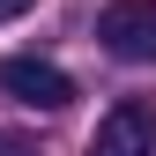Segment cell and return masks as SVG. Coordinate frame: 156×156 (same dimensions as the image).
Here are the masks:
<instances>
[{"mask_svg": "<svg viewBox=\"0 0 156 156\" xmlns=\"http://www.w3.org/2000/svg\"><path fill=\"white\" fill-rule=\"evenodd\" d=\"M97 45L126 67H156V0H112L97 15Z\"/></svg>", "mask_w": 156, "mask_h": 156, "instance_id": "cell-1", "label": "cell"}, {"mask_svg": "<svg viewBox=\"0 0 156 156\" xmlns=\"http://www.w3.org/2000/svg\"><path fill=\"white\" fill-rule=\"evenodd\" d=\"M0 89H8L15 104H30V112H67L74 104V74L52 67V60H30V52L0 60Z\"/></svg>", "mask_w": 156, "mask_h": 156, "instance_id": "cell-2", "label": "cell"}, {"mask_svg": "<svg viewBox=\"0 0 156 156\" xmlns=\"http://www.w3.org/2000/svg\"><path fill=\"white\" fill-rule=\"evenodd\" d=\"M89 156H156V104L149 97H119V104L97 119Z\"/></svg>", "mask_w": 156, "mask_h": 156, "instance_id": "cell-3", "label": "cell"}, {"mask_svg": "<svg viewBox=\"0 0 156 156\" xmlns=\"http://www.w3.org/2000/svg\"><path fill=\"white\" fill-rule=\"evenodd\" d=\"M0 156H37V149L23 141V134H0Z\"/></svg>", "mask_w": 156, "mask_h": 156, "instance_id": "cell-4", "label": "cell"}, {"mask_svg": "<svg viewBox=\"0 0 156 156\" xmlns=\"http://www.w3.org/2000/svg\"><path fill=\"white\" fill-rule=\"evenodd\" d=\"M37 0H0V23H15V15H30Z\"/></svg>", "mask_w": 156, "mask_h": 156, "instance_id": "cell-5", "label": "cell"}]
</instances>
